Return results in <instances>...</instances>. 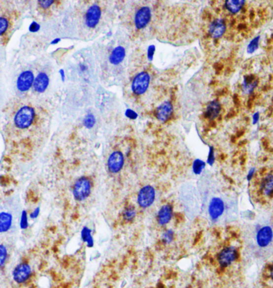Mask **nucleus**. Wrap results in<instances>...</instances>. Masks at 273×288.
<instances>
[{"instance_id": "obj_1", "label": "nucleus", "mask_w": 273, "mask_h": 288, "mask_svg": "<svg viewBox=\"0 0 273 288\" xmlns=\"http://www.w3.org/2000/svg\"><path fill=\"white\" fill-rule=\"evenodd\" d=\"M92 182L88 177L78 178L73 187V196L77 201H83L91 195Z\"/></svg>"}, {"instance_id": "obj_2", "label": "nucleus", "mask_w": 273, "mask_h": 288, "mask_svg": "<svg viewBox=\"0 0 273 288\" xmlns=\"http://www.w3.org/2000/svg\"><path fill=\"white\" fill-rule=\"evenodd\" d=\"M35 113L33 108L30 106L22 107L15 114V124L18 128H27L34 122Z\"/></svg>"}, {"instance_id": "obj_3", "label": "nucleus", "mask_w": 273, "mask_h": 288, "mask_svg": "<svg viewBox=\"0 0 273 288\" xmlns=\"http://www.w3.org/2000/svg\"><path fill=\"white\" fill-rule=\"evenodd\" d=\"M156 192L151 185H145L141 188L137 194V203L141 208H147L154 204Z\"/></svg>"}, {"instance_id": "obj_4", "label": "nucleus", "mask_w": 273, "mask_h": 288, "mask_svg": "<svg viewBox=\"0 0 273 288\" xmlns=\"http://www.w3.org/2000/svg\"><path fill=\"white\" fill-rule=\"evenodd\" d=\"M256 242L261 248H266L273 242V228L270 225L260 227L256 234Z\"/></svg>"}, {"instance_id": "obj_5", "label": "nucleus", "mask_w": 273, "mask_h": 288, "mask_svg": "<svg viewBox=\"0 0 273 288\" xmlns=\"http://www.w3.org/2000/svg\"><path fill=\"white\" fill-rule=\"evenodd\" d=\"M150 76L147 72H141L135 76L132 82L131 89L135 95H141L149 88Z\"/></svg>"}, {"instance_id": "obj_6", "label": "nucleus", "mask_w": 273, "mask_h": 288, "mask_svg": "<svg viewBox=\"0 0 273 288\" xmlns=\"http://www.w3.org/2000/svg\"><path fill=\"white\" fill-rule=\"evenodd\" d=\"M238 258V251L235 247L229 246L223 248L217 256V261L222 267H227L234 263Z\"/></svg>"}, {"instance_id": "obj_7", "label": "nucleus", "mask_w": 273, "mask_h": 288, "mask_svg": "<svg viewBox=\"0 0 273 288\" xmlns=\"http://www.w3.org/2000/svg\"><path fill=\"white\" fill-rule=\"evenodd\" d=\"M225 204L221 197L215 196L211 199L208 207V216L212 221H216L224 214Z\"/></svg>"}, {"instance_id": "obj_8", "label": "nucleus", "mask_w": 273, "mask_h": 288, "mask_svg": "<svg viewBox=\"0 0 273 288\" xmlns=\"http://www.w3.org/2000/svg\"><path fill=\"white\" fill-rule=\"evenodd\" d=\"M151 9L149 6H141L136 11L135 16V25L136 29L142 30L149 23L151 19Z\"/></svg>"}, {"instance_id": "obj_9", "label": "nucleus", "mask_w": 273, "mask_h": 288, "mask_svg": "<svg viewBox=\"0 0 273 288\" xmlns=\"http://www.w3.org/2000/svg\"><path fill=\"white\" fill-rule=\"evenodd\" d=\"M102 17L101 7L99 5H92L89 7L85 15V23L89 28H95L97 27Z\"/></svg>"}, {"instance_id": "obj_10", "label": "nucleus", "mask_w": 273, "mask_h": 288, "mask_svg": "<svg viewBox=\"0 0 273 288\" xmlns=\"http://www.w3.org/2000/svg\"><path fill=\"white\" fill-rule=\"evenodd\" d=\"M124 156L120 151H114L109 155L107 160L108 169L111 173H119L124 166Z\"/></svg>"}, {"instance_id": "obj_11", "label": "nucleus", "mask_w": 273, "mask_h": 288, "mask_svg": "<svg viewBox=\"0 0 273 288\" xmlns=\"http://www.w3.org/2000/svg\"><path fill=\"white\" fill-rule=\"evenodd\" d=\"M32 269L28 263H20L13 271V278L18 284H23L29 279Z\"/></svg>"}, {"instance_id": "obj_12", "label": "nucleus", "mask_w": 273, "mask_h": 288, "mask_svg": "<svg viewBox=\"0 0 273 288\" xmlns=\"http://www.w3.org/2000/svg\"><path fill=\"white\" fill-rule=\"evenodd\" d=\"M34 81V74L31 70L23 71L18 78V90L19 91H21V92H26V91H29L31 87L33 86Z\"/></svg>"}, {"instance_id": "obj_13", "label": "nucleus", "mask_w": 273, "mask_h": 288, "mask_svg": "<svg viewBox=\"0 0 273 288\" xmlns=\"http://www.w3.org/2000/svg\"><path fill=\"white\" fill-rule=\"evenodd\" d=\"M173 113V106L171 101H166L156 110V118L160 122H168Z\"/></svg>"}, {"instance_id": "obj_14", "label": "nucleus", "mask_w": 273, "mask_h": 288, "mask_svg": "<svg viewBox=\"0 0 273 288\" xmlns=\"http://www.w3.org/2000/svg\"><path fill=\"white\" fill-rule=\"evenodd\" d=\"M226 31V24L223 19H216L211 23L208 28V34L212 38H221Z\"/></svg>"}, {"instance_id": "obj_15", "label": "nucleus", "mask_w": 273, "mask_h": 288, "mask_svg": "<svg viewBox=\"0 0 273 288\" xmlns=\"http://www.w3.org/2000/svg\"><path fill=\"white\" fill-rule=\"evenodd\" d=\"M173 213V209L171 204H165L160 208L157 214V221L158 224L164 226L171 222Z\"/></svg>"}, {"instance_id": "obj_16", "label": "nucleus", "mask_w": 273, "mask_h": 288, "mask_svg": "<svg viewBox=\"0 0 273 288\" xmlns=\"http://www.w3.org/2000/svg\"><path fill=\"white\" fill-rule=\"evenodd\" d=\"M259 190L264 197H272L273 196V174L270 173L263 177Z\"/></svg>"}, {"instance_id": "obj_17", "label": "nucleus", "mask_w": 273, "mask_h": 288, "mask_svg": "<svg viewBox=\"0 0 273 288\" xmlns=\"http://www.w3.org/2000/svg\"><path fill=\"white\" fill-rule=\"evenodd\" d=\"M49 77L46 73L41 72L34 78L33 87L36 92L43 93L46 91V88L48 87Z\"/></svg>"}, {"instance_id": "obj_18", "label": "nucleus", "mask_w": 273, "mask_h": 288, "mask_svg": "<svg viewBox=\"0 0 273 288\" xmlns=\"http://www.w3.org/2000/svg\"><path fill=\"white\" fill-rule=\"evenodd\" d=\"M126 57V49L123 46H117L112 51L109 55V60L113 65H119Z\"/></svg>"}, {"instance_id": "obj_19", "label": "nucleus", "mask_w": 273, "mask_h": 288, "mask_svg": "<svg viewBox=\"0 0 273 288\" xmlns=\"http://www.w3.org/2000/svg\"><path fill=\"white\" fill-rule=\"evenodd\" d=\"M221 111V104L217 101H211L206 107L205 116L208 120H213L218 117Z\"/></svg>"}, {"instance_id": "obj_20", "label": "nucleus", "mask_w": 273, "mask_h": 288, "mask_svg": "<svg viewBox=\"0 0 273 288\" xmlns=\"http://www.w3.org/2000/svg\"><path fill=\"white\" fill-rule=\"evenodd\" d=\"M257 84H258V80L255 78L254 76L249 75L245 77L242 82V91L247 95H249L254 91Z\"/></svg>"}, {"instance_id": "obj_21", "label": "nucleus", "mask_w": 273, "mask_h": 288, "mask_svg": "<svg viewBox=\"0 0 273 288\" xmlns=\"http://www.w3.org/2000/svg\"><path fill=\"white\" fill-rule=\"evenodd\" d=\"M12 216L8 213H0V232H6L12 225Z\"/></svg>"}, {"instance_id": "obj_22", "label": "nucleus", "mask_w": 273, "mask_h": 288, "mask_svg": "<svg viewBox=\"0 0 273 288\" xmlns=\"http://www.w3.org/2000/svg\"><path fill=\"white\" fill-rule=\"evenodd\" d=\"M81 238L88 248H93L95 246V240L92 236V230L87 226H84L82 228L81 231Z\"/></svg>"}, {"instance_id": "obj_23", "label": "nucleus", "mask_w": 273, "mask_h": 288, "mask_svg": "<svg viewBox=\"0 0 273 288\" xmlns=\"http://www.w3.org/2000/svg\"><path fill=\"white\" fill-rule=\"evenodd\" d=\"M244 1H227L225 2V8L231 14H237L244 6Z\"/></svg>"}, {"instance_id": "obj_24", "label": "nucleus", "mask_w": 273, "mask_h": 288, "mask_svg": "<svg viewBox=\"0 0 273 288\" xmlns=\"http://www.w3.org/2000/svg\"><path fill=\"white\" fill-rule=\"evenodd\" d=\"M136 212L135 207L133 205H128V206L125 208L123 210V213H122V217L123 219L126 221V222H132L136 217Z\"/></svg>"}, {"instance_id": "obj_25", "label": "nucleus", "mask_w": 273, "mask_h": 288, "mask_svg": "<svg viewBox=\"0 0 273 288\" xmlns=\"http://www.w3.org/2000/svg\"><path fill=\"white\" fill-rule=\"evenodd\" d=\"M205 162L200 159H196L193 163V172L194 174H201L205 168Z\"/></svg>"}, {"instance_id": "obj_26", "label": "nucleus", "mask_w": 273, "mask_h": 288, "mask_svg": "<svg viewBox=\"0 0 273 288\" xmlns=\"http://www.w3.org/2000/svg\"><path fill=\"white\" fill-rule=\"evenodd\" d=\"M174 231H172V229H167L164 233L162 234V242L166 244H171L174 240Z\"/></svg>"}, {"instance_id": "obj_27", "label": "nucleus", "mask_w": 273, "mask_h": 288, "mask_svg": "<svg viewBox=\"0 0 273 288\" xmlns=\"http://www.w3.org/2000/svg\"><path fill=\"white\" fill-rule=\"evenodd\" d=\"M96 124V118L94 114H88L84 118L83 120V125L87 128H92Z\"/></svg>"}, {"instance_id": "obj_28", "label": "nucleus", "mask_w": 273, "mask_h": 288, "mask_svg": "<svg viewBox=\"0 0 273 288\" xmlns=\"http://www.w3.org/2000/svg\"><path fill=\"white\" fill-rule=\"evenodd\" d=\"M260 36H257L256 38H253L252 41H251L250 43L248 44V53L249 54H252V53H254L255 51L257 50L259 46V42H260Z\"/></svg>"}, {"instance_id": "obj_29", "label": "nucleus", "mask_w": 273, "mask_h": 288, "mask_svg": "<svg viewBox=\"0 0 273 288\" xmlns=\"http://www.w3.org/2000/svg\"><path fill=\"white\" fill-rule=\"evenodd\" d=\"M7 256V250L4 245L0 244V267L3 266Z\"/></svg>"}, {"instance_id": "obj_30", "label": "nucleus", "mask_w": 273, "mask_h": 288, "mask_svg": "<svg viewBox=\"0 0 273 288\" xmlns=\"http://www.w3.org/2000/svg\"><path fill=\"white\" fill-rule=\"evenodd\" d=\"M20 227L22 229H26L28 227V213L26 211L22 213L21 220H20Z\"/></svg>"}, {"instance_id": "obj_31", "label": "nucleus", "mask_w": 273, "mask_h": 288, "mask_svg": "<svg viewBox=\"0 0 273 288\" xmlns=\"http://www.w3.org/2000/svg\"><path fill=\"white\" fill-rule=\"evenodd\" d=\"M8 28V21L5 18L0 17V35L4 34Z\"/></svg>"}, {"instance_id": "obj_32", "label": "nucleus", "mask_w": 273, "mask_h": 288, "mask_svg": "<svg viewBox=\"0 0 273 288\" xmlns=\"http://www.w3.org/2000/svg\"><path fill=\"white\" fill-rule=\"evenodd\" d=\"M215 162V152L213 147H209V152H208V159L207 163L212 166Z\"/></svg>"}, {"instance_id": "obj_33", "label": "nucleus", "mask_w": 273, "mask_h": 288, "mask_svg": "<svg viewBox=\"0 0 273 288\" xmlns=\"http://www.w3.org/2000/svg\"><path fill=\"white\" fill-rule=\"evenodd\" d=\"M125 115H126V118H130L131 120H135L138 117V114H136L135 110H131V109L126 110Z\"/></svg>"}, {"instance_id": "obj_34", "label": "nucleus", "mask_w": 273, "mask_h": 288, "mask_svg": "<svg viewBox=\"0 0 273 288\" xmlns=\"http://www.w3.org/2000/svg\"><path fill=\"white\" fill-rule=\"evenodd\" d=\"M156 47L154 45H151L148 47L147 57L149 61H153L154 59V54H155Z\"/></svg>"}, {"instance_id": "obj_35", "label": "nucleus", "mask_w": 273, "mask_h": 288, "mask_svg": "<svg viewBox=\"0 0 273 288\" xmlns=\"http://www.w3.org/2000/svg\"><path fill=\"white\" fill-rule=\"evenodd\" d=\"M40 29V25L38 23H36V22H33V23L30 25L29 27V31L32 33H34V32H37L39 31Z\"/></svg>"}, {"instance_id": "obj_36", "label": "nucleus", "mask_w": 273, "mask_h": 288, "mask_svg": "<svg viewBox=\"0 0 273 288\" xmlns=\"http://www.w3.org/2000/svg\"><path fill=\"white\" fill-rule=\"evenodd\" d=\"M54 3V1H39L38 4L42 6V8H48Z\"/></svg>"}, {"instance_id": "obj_37", "label": "nucleus", "mask_w": 273, "mask_h": 288, "mask_svg": "<svg viewBox=\"0 0 273 288\" xmlns=\"http://www.w3.org/2000/svg\"><path fill=\"white\" fill-rule=\"evenodd\" d=\"M255 173H256V168H251L250 170L248 171V176H247V180L248 181H250L253 177H254Z\"/></svg>"}, {"instance_id": "obj_38", "label": "nucleus", "mask_w": 273, "mask_h": 288, "mask_svg": "<svg viewBox=\"0 0 273 288\" xmlns=\"http://www.w3.org/2000/svg\"><path fill=\"white\" fill-rule=\"evenodd\" d=\"M40 213V209L39 208H36L32 213H31V217H32V219H35L37 217H38V215H39Z\"/></svg>"}, {"instance_id": "obj_39", "label": "nucleus", "mask_w": 273, "mask_h": 288, "mask_svg": "<svg viewBox=\"0 0 273 288\" xmlns=\"http://www.w3.org/2000/svg\"><path fill=\"white\" fill-rule=\"evenodd\" d=\"M259 119H260V114L259 113H256L253 115V117H252V122H253V124H256L259 122Z\"/></svg>"}, {"instance_id": "obj_40", "label": "nucleus", "mask_w": 273, "mask_h": 288, "mask_svg": "<svg viewBox=\"0 0 273 288\" xmlns=\"http://www.w3.org/2000/svg\"><path fill=\"white\" fill-rule=\"evenodd\" d=\"M269 275L270 278L273 280V263L269 267Z\"/></svg>"}, {"instance_id": "obj_41", "label": "nucleus", "mask_w": 273, "mask_h": 288, "mask_svg": "<svg viewBox=\"0 0 273 288\" xmlns=\"http://www.w3.org/2000/svg\"><path fill=\"white\" fill-rule=\"evenodd\" d=\"M59 73H60V75H61L62 79L64 80V79H65V73H64V70H63V69H61V70L59 71Z\"/></svg>"}, {"instance_id": "obj_42", "label": "nucleus", "mask_w": 273, "mask_h": 288, "mask_svg": "<svg viewBox=\"0 0 273 288\" xmlns=\"http://www.w3.org/2000/svg\"><path fill=\"white\" fill-rule=\"evenodd\" d=\"M60 40H61L60 38H55V40H53L52 42H51V44H57V43H59V42H60Z\"/></svg>"}]
</instances>
